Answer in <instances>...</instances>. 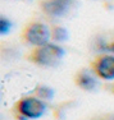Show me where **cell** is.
<instances>
[{
  "label": "cell",
  "instance_id": "1",
  "mask_svg": "<svg viewBox=\"0 0 114 120\" xmlns=\"http://www.w3.org/2000/svg\"><path fill=\"white\" fill-rule=\"evenodd\" d=\"M64 58V49L59 44L49 42L39 47H32L26 55L30 63L41 68H55Z\"/></svg>",
  "mask_w": 114,
  "mask_h": 120
},
{
  "label": "cell",
  "instance_id": "2",
  "mask_svg": "<svg viewBox=\"0 0 114 120\" xmlns=\"http://www.w3.org/2000/svg\"><path fill=\"white\" fill-rule=\"evenodd\" d=\"M12 112L18 120H36L46 112V104L33 95L24 96L14 102Z\"/></svg>",
  "mask_w": 114,
  "mask_h": 120
},
{
  "label": "cell",
  "instance_id": "3",
  "mask_svg": "<svg viewBox=\"0 0 114 120\" xmlns=\"http://www.w3.org/2000/svg\"><path fill=\"white\" fill-rule=\"evenodd\" d=\"M21 40L31 47H39L51 42L50 27L44 22L31 21L22 28Z\"/></svg>",
  "mask_w": 114,
  "mask_h": 120
},
{
  "label": "cell",
  "instance_id": "4",
  "mask_svg": "<svg viewBox=\"0 0 114 120\" xmlns=\"http://www.w3.org/2000/svg\"><path fill=\"white\" fill-rule=\"evenodd\" d=\"M90 69L98 78L102 81H114V55L113 54H100L90 64Z\"/></svg>",
  "mask_w": 114,
  "mask_h": 120
},
{
  "label": "cell",
  "instance_id": "5",
  "mask_svg": "<svg viewBox=\"0 0 114 120\" xmlns=\"http://www.w3.org/2000/svg\"><path fill=\"white\" fill-rule=\"evenodd\" d=\"M75 0H40L39 7L49 18H62L71 10Z\"/></svg>",
  "mask_w": 114,
  "mask_h": 120
},
{
  "label": "cell",
  "instance_id": "6",
  "mask_svg": "<svg viewBox=\"0 0 114 120\" xmlns=\"http://www.w3.org/2000/svg\"><path fill=\"white\" fill-rule=\"evenodd\" d=\"M73 82L79 90L90 92V91L95 90L98 86V77L92 73L91 69L81 68L76 72L75 77H73Z\"/></svg>",
  "mask_w": 114,
  "mask_h": 120
},
{
  "label": "cell",
  "instance_id": "7",
  "mask_svg": "<svg viewBox=\"0 0 114 120\" xmlns=\"http://www.w3.org/2000/svg\"><path fill=\"white\" fill-rule=\"evenodd\" d=\"M50 33H51V42H55V44L67 41L68 36H69L67 28L62 27V26H51Z\"/></svg>",
  "mask_w": 114,
  "mask_h": 120
},
{
  "label": "cell",
  "instance_id": "8",
  "mask_svg": "<svg viewBox=\"0 0 114 120\" xmlns=\"http://www.w3.org/2000/svg\"><path fill=\"white\" fill-rule=\"evenodd\" d=\"M33 96H36L37 98L42 100V101H50L54 97V90L49 86L45 84H39L33 88Z\"/></svg>",
  "mask_w": 114,
  "mask_h": 120
},
{
  "label": "cell",
  "instance_id": "9",
  "mask_svg": "<svg viewBox=\"0 0 114 120\" xmlns=\"http://www.w3.org/2000/svg\"><path fill=\"white\" fill-rule=\"evenodd\" d=\"M12 22L10 19H8L5 15H1L0 18V35L1 36H5L7 33H9L12 31Z\"/></svg>",
  "mask_w": 114,
  "mask_h": 120
},
{
  "label": "cell",
  "instance_id": "10",
  "mask_svg": "<svg viewBox=\"0 0 114 120\" xmlns=\"http://www.w3.org/2000/svg\"><path fill=\"white\" fill-rule=\"evenodd\" d=\"M91 120H114V112L102 114V115H99V116H96V118H94Z\"/></svg>",
  "mask_w": 114,
  "mask_h": 120
},
{
  "label": "cell",
  "instance_id": "11",
  "mask_svg": "<svg viewBox=\"0 0 114 120\" xmlns=\"http://www.w3.org/2000/svg\"><path fill=\"white\" fill-rule=\"evenodd\" d=\"M105 50L109 51V54H113V55H114V38L110 42H108V44L105 45Z\"/></svg>",
  "mask_w": 114,
  "mask_h": 120
},
{
  "label": "cell",
  "instance_id": "12",
  "mask_svg": "<svg viewBox=\"0 0 114 120\" xmlns=\"http://www.w3.org/2000/svg\"><path fill=\"white\" fill-rule=\"evenodd\" d=\"M108 88H109V90H110V92H112V95H114V81L112 82V84H110V86H109V87H108Z\"/></svg>",
  "mask_w": 114,
  "mask_h": 120
}]
</instances>
